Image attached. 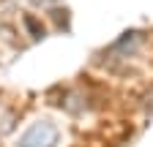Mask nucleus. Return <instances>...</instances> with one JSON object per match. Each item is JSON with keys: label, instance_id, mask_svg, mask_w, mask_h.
Listing matches in <instances>:
<instances>
[{"label": "nucleus", "instance_id": "nucleus-2", "mask_svg": "<svg viewBox=\"0 0 153 147\" xmlns=\"http://www.w3.org/2000/svg\"><path fill=\"white\" fill-rule=\"evenodd\" d=\"M19 22H22V30L30 41H44L47 35H49V25L47 19H41L38 14L33 11H22V16H19Z\"/></svg>", "mask_w": 153, "mask_h": 147}, {"label": "nucleus", "instance_id": "nucleus-4", "mask_svg": "<svg viewBox=\"0 0 153 147\" xmlns=\"http://www.w3.org/2000/svg\"><path fill=\"white\" fill-rule=\"evenodd\" d=\"M36 6H44V8H52V6H60L63 0H33Z\"/></svg>", "mask_w": 153, "mask_h": 147}, {"label": "nucleus", "instance_id": "nucleus-3", "mask_svg": "<svg viewBox=\"0 0 153 147\" xmlns=\"http://www.w3.org/2000/svg\"><path fill=\"white\" fill-rule=\"evenodd\" d=\"M44 19L52 22L57 30H68V27H71V11H68V8H60V6H52V8H47Z\"/></svg>", "mask_w": 153, "mask_h": 147}, {"label": "nucleus", "instance_id": "nucleus-1", "mask_svg": "<svg viewBox=\"0 0 153 147\" xmlns=\"http://www.w3.org/2000/svg\"><path fill=\"white\" fill-rule=\"evenodd\" d=\"M60 142H63V128L52 117L38 115L14 136L11 147H60Z\"/></svg>", "mask_w": 153, "mask_h": 147}]
</instances>
